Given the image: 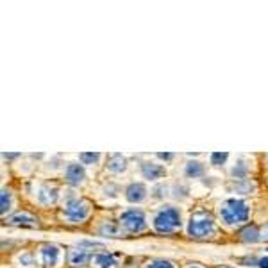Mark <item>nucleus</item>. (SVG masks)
<instances>
[{"label": "nucleus", "instance_id": "obj_1", "mask_svg": "<svg viewBox=\"0 0 268 268\" xmlns=\"http://www.w3.org/2000/svg\"><path fill=\"white\" fill-rule=\"evenodd\" d=\"M218 215H220V220L225 225L238 227V225H243L248 220L250 208L247 206V202L240 200V198H227L218 208Z\"/></svg>", "mask_w": 268, "mask_h": 268}, {"label": "nucleus", "instance_id": "obj_2", "mask_svg": "<svg viewBox=\"0 0 268 268\" xmlns=\"http://www.w3.org/2000/svg\"><path fill=\"white\" fill-rule=\"evenodd\" d=\"M181 211L174 206H165L154 215V220L152 225L158 233L168 234V233H175L179 227H181Z\"/></svg>", "mask_w": 268, "mask_h": 268}, {"label": "nucleus", "instance_id": "obj_3", "mask_svg": "<svg viewBox=\"0 0 268 268\" xmlns=\"http://www.w3.org/2000/svg\"><path fill=\"white\" fill-rule=\"evenodd\" d=\"M215 231H217L215 220L208 213H202L200 211V213L191 215L188 224V234L191 238H197V240H200V238H211L215 234Z\"/></svg>", "mask_w": 268, "mask_h": 268}, {"label": "nucleus", "instance_id": "obj_4", "mask_svg": "<svg viewBox=\"0 0 268 268\" xmlns=\"http://www.w3.org/2000/svg\"><path fill=\"white\" fill-rule=\"evenodd\" d=\"M90 211H91V206L88 200L84 198H70V200L64 202V208H63V215L68 222L72 224H81L84 222L88 217H90Z\"/></svg>", "mask_w": 268, "mask_h": 268}, {"label": "nucleus", "instance_id": "obj_5", "mask_svg": "<svg viewBox=\"0 0 268 268\" xmlns=\"http://www.w3.org/2000/svg\"><path fill=\"white\" fill-rule=\"evenodd\" d=\"M120 225H122L125 231H129V233H142L143 229L147 227V218L142 209L132 208L122 213V217H120Z\"/></svg>", "mask_w": 268, "mask_h": 268}, {"label": "nucleus", "instance_id": "obj_6", "mask_svg": "<svg viewBox=\"0 0 268 268\" xmlns=\"http://www.w3.org/2000/svg\"><path fill=\"white\" fill-rule=\"evenodd\" d=\"M40 259H41V263H43V266H47V268L59 266L61 259H63V250H61L57 245L47 243L40 248Z\"/></svg>", "mask_w": 268, "mask_h": 268}, {"label": "nucleus", "instance_id": "obj_7", "mask_svg": "<svg viewBox=\"0 0 268 268\" xmlns=\"http://www.w3.org/2000/svg\"><path fill=\"white\" fill-rule=\"evenodd\" d=\"M64 177L72 186H79L86 179V172H84L83 165H79V163H70L66 166V170H64Z\"/></svg>", "mask_w": 268, "mask_h": 268}, {"label": "nucleus", "instance_id": "obj_8", "mask_svg": "<svg viewBox=\"0 0 268 268\" xmlns=\"http://www.w3.org/2000/svg\"><path fill=\"white\" fill-rule=\"evenodd\" d=\"M125 198L130 204H140L147 198V188L142 182H132L125 188Z\"/></svg>", "mask_w": 268, "mask_h": 268}, {"label": "nucleus", "instance_id": "obj_9", "mask_svg": "<svg viewBox=\"0 0 268 268\" xmlns=\"http://www.w3.org/2000/svg\"><path fill=\"white\" fill-rule=\"evenodd\" d=\"M91 254L86 250V247H81L77 245L75 248H72L70 252H68V263L74 264V266H84L88 261H91Z\"/></svg>", "mask_w": 268, "mask_h": 268}, {"label": "nucleus", "instance_id": "obj_10", "mask_svg": "<svg viewBox=\"0 0 268 268\" xmlns=\"http://www.w3.org/2000/svg\"><path fill=\"white\" fill-rule=\"evenodd\" d=\"M142 174H143V177L149 179V181H158V179L165 177L166 170H165V166L158 165V163H143Z\"/></svg>", "mask_w": 268, "mask_h": 268}, {"label": "nucleus", "instance_id": "obj_11", "mask_svg": "<svg viewBox=\"0 0 268 268\" xmlns=\"http://www.w3.org/2000/svg\"><path fill=\"white\" fill-rule=\"evenodd\" d=\"M107 170L113 174H122L127 170V159L122 154H111L107 159Z\"/></svg>", "mask_w": 268, "mask_h": 268}, {"label": "nucleus", "instance_id": "obj_12", "mask_svg": "<svg viewBox=\"0 0 268 268\" xmlns=\"http://www.w3.org/2000/svg\"><path fill=\"white\" fill-rule=\"evenodd\" d=\"M13 225H25V227H38V218H34L29 213H16L9 218Z\"/></svg>", "mask_w": 268, "mask_h": 268}, {"label": "nucleus", "instance_id": "obj_13", "mask_svg": "<svg viewBox=\"0 0 268 268\" xmlns=\"http://www.w3.org/2000/svg\"><path fill=\"white\" fill-rule=\"evenodd\" d=\"M91 263H93L97 268H114L116 259L107 252H99V254H95V256L91 257Z\"/></svg>", "mask_w": 268, "mask_h": 268}, {"label": "nucleus", "instance_id": "obj_14", "mask_svg": "<svg viewBox=\"0 0 268 268\" xmlns=\"http://www.w3.org/2000/svg\"><path fill=\"white\" fill-rule=\"evenodd\" d=\"M184 174H186V177H189V179H197V177H200V175H204V166L198 161H188L186 163Z\"/></svg>", "mask_w": 268, "mask_h": 268}, {"label": "nucleus", "instance_id": "obj_15", "mask_svg": "<svg viewBox=\"0 0 268 268\" xmlns=\"http://www.w3.org/2000/svg\"><path fill=\"white\" fill-rule=\"evenodd\" d=\"M38 198H40L41 204H52V202H55V198H57V189L50 188V186H43L41 191L38 193Z\"/></svg>", "mask_w": 268, "mask_h": 268}, {"label": "nucleus", "instance_id": "obj_16", "mask_svg": "<svg viewBox=\"0 0 268 268\" xmlns=\"http://www.w3.org/2000/svg\"><path fill=\"white\" fill-rule=\"evenodd\" d=\"M240 238L243 241H250V243H254V241L259 240V231H257L256 225H247L245 229H241Z\"/></svg>", "mask_w": 268, "mask_h": 268}, {"label": "nucleus", "instance_id": "obj_17", "mask_svg": "<svg viewBox=\"0 0 268 268\" xmlns=\"http://www.w3.org/2000/svg\"><path fill=\"white\" fill-rule=\"evenodd\" d=\"M100 234H107V236H118L120 234V227L113 222H106V224L100 227Z\"/></svg>", "mask_w": 268, "mask_h": 268}, {"label": "nucleus", "instance_id": "obj_18", "mask_svg": "<svg viewBox=\"0 0 268 268\" xmlns=\"http://www.w3.org/2000/svg\"><path fill=\"white\" fill-rule=\"evenodd\" d=\"M247 174H248V166L245 165L243 161H240L238 165H234V168L231 170V175H233V177H236V181H238V179H243Z\"/></svg>", "mask_w": 268, "mask_h": 268}, {"label": "nucleus", "instance_id": "obj_19", "mask_svg": "<svg viewBox=\"0 0 268 268\" xmlns=\"http://www.w3.org/2000/svg\"><path fill=\"white\" fill-rule=\"evenodd\" d=\"M2 215H6L11 209L13 206V198H11V193H9L8 189H2Z\"/></svg>", "mask_w": 268, "mask_h": 268}, {"label": "nucleus", "instance_id": "obj_20", "mask_svg": "<svg viewBox=\"0 0 268 268\" xmlns=\"http://www.w3.org/2000/svg\"><path fill=\"white\" fill-rule=\"evenodd\" d=\"M250 188H252V184H250L247 179H238V181L234 182V189H238L241 193H250Z\"/></svg>", "mask_w": 268, "mask_h": 268}, {"label": "nucleus", "instance_id": "obj_21", "mask_svg": "<svg viewBox=\"0 0 268 268\" xmlns=\"http://www.w3.org/2000/svg\"><path fill=\"white\" fill-rule=\"evenodd\" d=\"M145 268H175L174 263H170V261L166 259H154L150 261V263H147Z\"/></svg>", "mask_w": 268, "mask_h": 268}, {"label": "nucleus", "instance_id": "obj_22", "mask_svg": "<svg viewBox=\"0 0 268 268\" xmlns=\"http://www.w3.org/2000/svg\"><path fill=\"white\" fill-rule=\"evenodd\" d=\"M79 158L84 165H93V163H97L100 159V154H97V152H95V154L93 152H90V154H81Z\"/></svg>", "mask_w": 268, "mask_h": 268}, {"label": "nucleus", "instance_id": "obj_23", "mask_svg": "<svg viewBox=\"0 0 268 268\" xmlns=\"http://www.w3.org/2000/svg\"><path fill=\"white\" fill-rule=\"evenodd\" d=\"M229 156L225 154H222V152H215V154H211V163H213L215 166H220V165H224L225 163V159H227Z\"/></svg>", "mask_w": 268, "mask_h": 268}, {"label": "nucleus", "instance_id": "obj_24", "mask_svg": "<svg viewBox=\"0 0 268 268\" xmlns=\"http://www.w3.org/2000/svg\"><path fill=\"white\" fill-rule=\"evenodd\" d=\"M257 266H259V268H268V256L266 257H259V259H257Z\"/></svg>", "mask_w": 268, "mask_h": 268}, {"label": "nucleus", "instance_id": "obj_25", "mask_svg": "<svg viewBox=\"0 0 268 268\" xmlns=\"http://www.w3.org/2000/svg\"><path fill=\"white\" fill-rule=\"evenodd\" d=\"M158 158H161V159H172V158H174V154H158Z\"/></svg>", "mask_w": 268, "mask_h": 268}, {"label": "nucleus", "instance_id": "obj_26", "mask_svg": "<svg viewBox=\"0 0 268 268\" xmlns=\"http://www.w3.org/2000/svg\"><path fill=\"white\" fill-rule=\"evenodd\" d=\"M188 268H198V266H188Z\"/></svg>", "mask_w": 268, "mask_h": 268}]
</instances>
